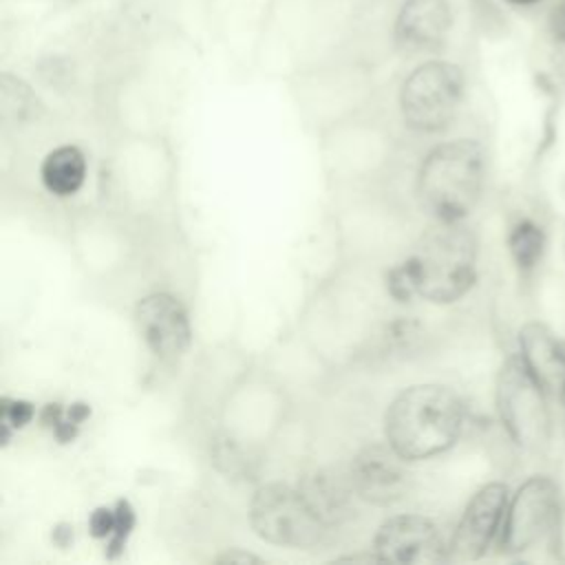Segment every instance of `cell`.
Wrapping results in <instances>:
<instances>
[{
    "label": "cell",
    "instance_id": "obj_21",
    "mask_svg": "<svg viewBox=\"0 0 565 565\" xmlns=\"http://www.w3.org/2000/svg\"><path fill=\"white\" fill-rule=\"evenodd\" d=\"M547 33L554 42L565 44V0H552L545 18Z\"/></svg>",
    "mask_w": 565,
    "mask_h": 565
},
{
    "label": "cell",
    "instance_id": "obj_6",
    "mask_svg": "<svg viewBox=\"0 0 565 565\" xmlns=\"http://www.w3.org/2000/svg\"><path fill=\"white\" fill-rule=\"evenodd\" d=\"M375 188L342 190L344 196L333 210V227L347 263L369 265L411 247L417 238L411 236L408 210Z\"/></svg>",
    "mask_w": 565,
    "mask_h": 565
},
{
    "label": "cell",
    "instance_id": "obj_11",
    "mask_svg": "<svg viewBox=\"0 0 565 565\" xmlns=\"http://www.w3.org/2000/svg\"><path fill=\"white\" fill-rule=\"evenodd\" d=\"M561 514V494L547 475L527 477L512 494L505 508L497 547L501 554L516 556L536 547L556 532Z\"/></svg>",
    "mask_w": 565,
    "mask_h": 565
},
{
    "label": "cell",
    "instance_id": "obj_23",
    "mask_svg": "<svg viewBox=\"0 0 565 565\" xmlns=\"http://www.w3.org/2000/svg\"><path fill=\"white\" fill-rule=\"evenodd\" d=\"M508 4H512V7H536V4H541L543 0H505Z\"/></svg>",
    "mask_w": 565,
    "mask_h": 565
},
{
    "label": "cell",
    "instance_id": "obj_8",
    "mask_svg": "<svg viewBox=\"0 0 565 565\" xmlns=\"http://www.w3.org/2000/svg\"><path fill=\"white\" fill-rule=\"evenodd\" d=\"M466 95L461 66L448 60L417 64L397 93L402 124L415 135H437L452 126Z\"/></svg>",
    "mask_w": 565,
    "mask_h": 565
},
{
    "label": "cell",
    "instance_id": "obj_15",
    "mask_svg": "<svg viewBox=\"0 0 565 565\" xmlns=\"http://www.w3.org/2000/svg\"><path fill=\"white\" fill-rule=\"evenodd\" d=\"M408 461L386 441H373L360 448L349 463V481L358 501L371 505H393L408 492Z\"/></svg>",
    "mask_w": 565,
    "mask_h": 565
},
{
    "label": "cell",
    "instance_id": "obj_1",
    "mask_svg": "<svg viewBox=\"0 0 565 565\" xmlns=\"http://www.w3.org/2000/svg\"><path fill=\"white\" fill-rule=\"evenodd\" d=\"M479 243L466 221H433L422 230L404 260L386 271L384 285L393 300L419 296L433 305H452L477 282Z\"/></svg>",
    "mask_w": 565,
    "mask_h": 565
},
{
    "label": "cell",
    "instance_id": "obj_5",
    "mask_svg": "<svg viewBox=\"0 0 565 565\" xmlns=\"http://www.w3.org/2000/svg\"><path fill=\"white\" fill-rule=\"evenodd\" d=\"M486 174L488 157L477 139H448L422 157L413 179V196L430 221H466L483 196Z\"/></svg>",
    "mask_w": 565,
    "mask_h": 565
},
{
    "label": "cell",
    "instance_id": "obj_19",
    "mask_svg": "<svg viewBox=\"0 0 565 565\" xmlns=\"http://www.w3.org/2000/svg\"><path fill=\"white\" fill-rule=\"evenodd\" d=\"M88 174V159L75 143H62L49 150L40 163V181L44 190L57 199L77 194Z\"/></svg>",
    "mask_w": 565,
    "mask_h": 565
},
{
    "label": "cell",
    "instance_id": "obj_10",
    "mask_svg": "<svg viewBox=\"0 0 565 565\" xmlns=\"http://www.w3.org/2000/svg\"><path fill=\"white\" fill-rule=\"evenodd\" d=\"M249 525L254 534L276 547L311 550L331 532L307 505L296 486L285 481L260 483L249 499Z\"/></svg>",
    "mask_w": 565,
    "mask_h": 565
},
{
    "label": "cell",
    "instance_id": "obj_2",
    "mask_svg": "<svg viewBox=\"0 0 565 565\" xmlns=\"http://www.w3.org/2000/svg\"><path fill=\"white\" fill-rule=\"evenodd\" d=\"M358 263L316 287L302 311V333L316 355L338 362L362 355L375 338H382L377 294L362 276Z\"/></svg>",
    "mask_w": 565,
    "mask_h": 565
},
{
    "label": "cell",
    "instance_id": "obj_17",
    "mask_svg": "<svg viewBox=\"0 0 565 565\" xmlns=\"http://www.w3.org/2000/svg\"><path fill=\"white\" fill-rule=\"evenodd\" d=\"M519 355L543 391L558 399L565 411V347L541 322L532 320L519 329Z\"/></svg>",
    "mask_w": 565,
    "mask_h": 565
},
{
    "label": "cell",
    "instance_id": "obj_7",
    "mask_svg": "<svg viewBox=\"0 0 565 565\" xmlns=\"http://www.w3.org/2000/svg\"><path fill=\"white\" fill-rule=\"evenodd\" d=\"M322 132V170L338 192L375 188L397 159L393 135L377 126L338 121Z\"/></svg>",
    "mask_w": 565,
    "mask_h": 565
},
{
    "label": "cell",
    "instance_id": "obj_14",
    "mask_svg": "<svg viewBox=\"0 0 565 565\" xmlns=\"http://www.w3.org/2000/svg\"><path fill=\"white\" fill-rule=\"evenodd\" d=\"M508 501L510 488L503 481L475 490L450 532V561H477L499 541Z\"/></svg>",
    "mask_w": 565,
    "mask_h": 565
},
{
    "label": "cell",
    "instance_id": "obj_12",
    "mask_svg": "<svg viewBox=\"0 0 565 565\" xmlns=\"http://www.w3.org/2000/svg\"><path fill=\"white\" fill-rule=\"evenodd\" d=\"M132 324L143 349L161 366L179 364L192 347L190 311L172 291L141 296L132 307Z\"/></svg>",
    "mask_w": 565,
    "mask_h": 565
},
{
    "label": "cell",
    "instance_id": "obj_13",
    "mask_svg": "<svg viewBox=\"0 0 565 565\" xmlns=\"http://www.w3.org/2000/svg\"><path fill=\"white\" fill-rule=\"evenodd\" d=\"M371 550L382 563H441L450 561V536L424 514H393L380 523Z\"/></svg>",
    "mask_w": 565,
    "mask_h": 565
},
{
    "label": "cell",
    "instance_id": "obj_3",
    "mask_svg": "<svg viewBox=\"0 0 565 565\" xmlns=\"http://www.w3.org/2000/svg\"><path fill=\"white\" fill-rule=\"evenodd\" d=\"M289 406L278 380L245 371L216 408L218 426L212 437L216 466L230 475H249L285 426Z\"/></svg>",
    "mask_w": 565,
    "mask_h": 565
},
{
    "label": "cell",
    "instance_id": "obj_16",
    "mask_svg": "<svg viewBox=\"0 0 565 565\" xmlns=\"http://www.w3.org/2000/svg\"><path fill=\"white\" fill-rule=\"evenodd\" d=\"M452 26V7L448 0H406L395 20V44L402 53L437 51Z\"/></svg>",
    "mask_w": 565,
    "mask_h": 565
},
{
    "label": "cell",
    "instance_id": "obj_9",
    "mask_svg": "<svg viewBox=\"0 0 565 565\" xmlns=\"http://www.w3.org/2000/svg\"><path fill=\"white\" fill-rule=\"evenodd\" d=\"M550 395L532 377L519 353L505 358L497 373L494 408L510 441L539 452L552 439Z\"/></svg>",
    "mask_w": 565,
    "mask_h": 565
},
{
    "label": "cell",
    "instance_id": "obj_22",
    "mask_svg": "<svg viewBox=\"0 0 565 565\" xmlns=\"http://www.w3.org/2000/svg\"><path fill=\"white\" fill-rule=\"evenodd\" d=\"M216 561H218V563H258V561H260V556H256V554H252V552H243V550L234 547V550L223 552Z\"/></svg>",
    "mask_w": 565,
    "mask_h": 565
},
{
    "label": "cell",
    "instance_id": "obj_18",
    "mask_svg": "<svg viewBox=\"0 0 565 565\" xmlns=\"http://www.w3.org/2000/svg\"><path fill=\"white\" fill-rule=\"evenodd\" d=\"M296 488L329 530L340 527L351 519L358 497L347 472H338L333 468H313L298 479Z\"/></svg>",
    "mask_w": 565,
    "mask_h": 565
},
{
    "label": "cell",
    "instance_id": "obj_4",
    "mask_svg": "<svg viewBox=\"0 0 565 565\" xmlns=\"http://www.w3.org/2000/svg\"><path fill=\"white\" fill-rule=\"evenodd\" d=\"M384 441L408 463L448 452L461 437L466 404L439 382L402 388L384 411Z\"/></svg>",
    "mask_w": 565,
    "mask_h": 565
},
{
    "label": "cell",
    "instance_id": "obj_20",
    "mask_svg": "<svg viewBox=\"0 0 565 565\" xmlns=\"http://www.w3.org/2000/svg\"><path fill=\"white\" fill-rule=\"evenodd\" d=\"M545 230L532 216H521L510 225L508 252L519 271V276H530L536 271L545 254Z\"/></svg>",
    "mask_w": 565,
    "mask_h": 565
}]
</instances>
